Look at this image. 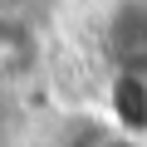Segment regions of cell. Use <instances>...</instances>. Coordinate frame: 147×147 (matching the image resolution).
<instances>
[{
	"mask_svg": "<svg viewBox=\"0 0 147 147\" xmlns=\"http://www.w3.org/2000/svg\"><path fill=\"white\" fill-rule=\"evenodd\" d=\"M103 54L113 74L147 84V0H118L103 20Z\"/></svg>",
	"mask_w": 147,
	"mask_h": 147,
	"instance_id": "1",
	"label": "cell"
},
{
	"mask_svg": "<svg viewBox=\"0 0 147 147\" xmlns=\"http://www.w3.org/2000/svg\"><path fill=\"white\" fill-rule=\"evenodd\" d=\"M108 108H113V127H118V132H127V137H147V84H142V79L113 74Z\"/></svg>",
	"mask_w": 147,
	"mask_h": 147,
	"instance_id": "2",
	"label": "cell"
},
{
	"mask_svg": "<svg viewBox=\"0 0 147 147\" xmlns=\"http://www.w3.org/2000/svg\"><path fill=\"white\" fill-rule=\"evenodd\" d=\"M98 147H147V142H142V137H127V132H118V127H113Z\"/></svg>",
	"mask_w": 147,
	"mask_h": 147,
	"instance_id": "3",
	"label": "cell"
}]
</instances>
